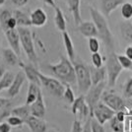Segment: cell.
I'll list each match as a JSON object with an SVG mask.
<instances>
[{"label":"cell","instance_id":"cell-11","mask_svg":"<svg viewBox=\"0 0 132 132\" xmlns=\"http://www.w3.org/2000/svg\"><path fill=\"white\" fill-rule=\"evenodd\" d=\"M26 75L24 71H20L19 73H17L15 79L12 83V85L9 87V89L7 90V97L8 98H15L18 94L20 93L21 89H22L24 83L26 81Z\"/></svg>","mask_w":132,"mask_h":132},{"label":"cell","instance_id":"cell-8","mask_svg":"<svg viewBox=\"0 0 132 132\" xmlns=\"http://www.w3.org/2000/svg\"><path fill=\"white\" fill-rule=\"evenodd\" d=\"M102 102H104L105 105H108L110 109L114 110V111H118V110H123L126 112L127 116H130V111L127 108L125 101L121 98L120 96L116 95V94L112 93V92H105L103 93L102 96Z\"/></svg>","mask_w":132,"mask_h":132},{"label":"cell","instance_id":"cell-12","mask_svg":"<svg viewBox=\"0 0 132 132\" xmlns=\"http://www.w3.org/2000/svg\"><path fill=\"white\" fill-rule=\"evenodd\" d=\"M124 2L125 0H100V10L104 16L109 18L110 14L116 11L118 7H120Z\"/></svg>","mask_w":132,"mask_h":132},{"label":"cell","instance_id":"cell-48","mask_svg":"<svg viewBox=\"0 0 132 132\" xmlns=\"http://www.w3.org/2000/svg\"><path fill=\"white\" fill-rule=\"evenodd\" d=\"M82 1H84L85 3H93V2H95L96 0H82Z\"/></svg>","mask_w":132,"mask_h":132},{"label":"cell","instance_id":"cell-21","mask_svg":"<svg viewBox=\"0 0 132 132\" xmlns=\"http://www.w3.org/2000/svg\"><path fill=\"white\" fill-rule=\"evenodd\" d=\"M14 102L11 98H2L0 97V122L7 119L8 116H11Z\"/></svg>","mask_w":132,"mask_h":132},{"label":"cell","instance_id":"cell-38","mask_svg":"<svg viewBox=\"0 0 132 132\" xmlns=\"http://www.w3.org/2000/svg\"><path fill=\"white\" fill-rule=\"evenodd\" d=\"M123 97L126 99H132V78H129L124 84Z\"/></svg>","mask_w":132,"mask_h":132},{"label":"cell","instance_id":"cell-29","mask_svg":"<svg viewBox=\"0 0 132 132\" xmlns=\"http://www.w3.org/2000/svg\"><path fill=\"white\" fill-rule=\"evenodd\" d=\"M15 74L11 71H6L3 77L0 80V93L4 90H8L9 87L12 85V83L15 79Z\"/></svg>","mask_w":132,"mask_h":132},{"label":"cell","instance_id":"cell-18","mask_svg":"<svg viewBox=\"0 0 132 132\" xmlns=\"http://www.w3.org/2000/svg\"><path fill=\"white\" fill-rule=\"evenodd\" d=\"M77 30L83 37L88 39L99 36L97 26L93 21H83L80 25L77 26Z\"/></svg>","mask_w":132,"mask_h":132},{"label":"cell","instance_id":"cell-6","mask_svg":"<svg viewBox=\"0 0 132 132\" xmlns=\"http://www.w3.org/2000/svg\"><path fill=\"white\" fill-rule=\"evenodd\" d=\"M39 77L40 80V85L44 87L48 93L57 99H60L63 96L65 85L59 81L57 78L50 77L43 74L40 71H39Z\"/></svg>","mask_w":132,"mask_h":132},{"label":"cell","instance_id":"cell-22","mask_svg":"<svg viewBox=\"0 0 132 132\" xmlns=\"http://www.w3.org/2000/svg\"><path fill=\"white\" fill-rule=\"evenodd\" d=\"M62 39H63V44L65 47V51L67 57L74 62L75 61V57H76V51H75V47H74V44L72 42V39L70 35L68 34L67 31L62 33Z\"/></svg>","mask_w":132,"mask_h":132},{"label":"cell","instance_id":"cell-51","mask_svg":"<svg viewBox=\"0 0 132 132\" xmlns=\"http://www.w3.org/2000/svg\"><path fill=\"white\" fill-rule=\"evenodd\" d=\"M0 52H1V37H0Z\"/></svg>","mask_w":132,"mask_h":132},{"label":"cell","instance_id":"cell-3","mask_svg":"<svg viewBox=\"0 0 132 132\" xmlns=\"http://www.w3.org/2000/svg\"><path fill=\"white\" fill-rule=\"evenodd\" d=\"M18 32L20 35V40H21V47L28 59L32 62V64L38 66L39 64V58L36 51L35 44H34V38L32 31L27 27H18Z\"/></svg>","mask_w":132,"mask_h":132},{"label":"cell","instance_id":"cell-23","mask_svg":"<svg viewBox=\"0 0 132 132\" xmlns=\"http://www.w3.org/2000/svg\"><path fill=\"white\" fill-rule=\"evenodd\" d=\"M90 70H91V77H92L93 85H97L99 83L105 81V79H108L106 68L105 66H102L99 68L95 66H90Z\"/></svg>","mask_w":132,"mask_h":132},{"label":"cell","instance_id":"cell-20","mask_svg":"<svg viewBox=\"0 0 132 132\" xmlns=\"http://www.w3.org/2000/svg\"><path fill=\"white\" fill-rule=\"evenodd\" d=\"M81 1L82 0H67V6L69 8V11L71 12L72 17L75 25L78 26L80 25L82 21V16H81Z\"/></svg>","mask_w":132,"mask_h":132},{"label":"cell","instance_id":"cell-52","mask_svg":"<svg viewBox=\"0 0 132 132\" xmlns=\"http://www.w3.org/2000/svg\"><path fill=\"white\" fill-rule=\"evenodd\" d=\"M126 132H132V131H131V130H130V131H126Z\"/></svg>","mask_w":132,"mask_h":132},{"label":"cell","instance_id":"cell-19","mask_svg":"<svg viewBox=\"0 0 132 132\" xmlns=\"http://www.w3.org/2000/svg\"><path fill=\"white\" fill-rule=\"evenodd\" d=\"M23 69V71L25 73L27 79L31 83H35V84H38L40 85V80L39 77V69L38 67L34 64H25L24 62L22 63V65L20 66Z\"/></svg>","mask_w":132,"mask_h":132},{"label":"cell","instance_id":"cell-50","mask_svg":"<svg viewBox=\"0 0 132 132\" xmlns=\"http://www.w3.org/2000/svg\"><path fill=\"white\" fill-rule=\"evenodd\" d=\"M46 132H58V131H56V130H54V129H50V130H47Z\"/></svg>","mask_w":132,"mask_h":132},{"label":"cell","instance_id":"cell-13","mask_svg":"<svg viewBox=\"0 0 132 132\" xmlns=\"http://www.w3.org/2000/svg\"><path fill=\"white\" fill-rule=\"evenodd\" d=\"M25 123L30 128L31 132H46L47 131V123L44 118L35 116H30L25 120Z\"/></svg>","mask_w":132,"mask_h":132},{"label":"cell","instance_id":"cell-2","mask_svg":"<svg viewBox=\"0 0 132 132\" xmlns=\"http://www.w3.org/2000/svg\"><path fill=\"white\" fill-rule=\"evenodd\" d=\"M90 16L98 29V38L104 43L106 50L109 51H113L114 50V38L110 29V26L106 21V17L103 15V13L97 10L94 7H90Z\"/></svg>","mask_w":132,"mask_h":132},{"label":"cell","instance_id":"cell-36","mask_svg":"<svg viewBox=\"0 0 132 132\" xmlns=\"http://www.w3.org/2000/svg\"><path fill=\"white\" fill-rule=\"evenodd\" d=\"M117 59H118V62L120 63V65L122 66L123 69H129V70L131 69L132 60L130 58H128L125 54H118L117 55Z\"/></svg>","mask_w":132,"mask_h":132},{"label":"cell","instance_id":"cell-26","mask_svg":"<svg viewBox=\"0 0 132 132\" xmlns=\"http://www.w3.org/2000/svg\"><path fill=\"white\" fill-rule=\"evenodd\" d=\"M122 39L129 44H132V24L128 21L122 22L119 26Z\"/></svg>","mask_w":132,"mask_h":132},{"label":"cell","instance_id":"cell-27","mask_svg":"<svg viewBox=\"0 0 132 132\" xmlns=\"http://www.w3.org/2000/svg\"><path fill=\"white\" fill-rule=\"evenodd\" d=\"M39 86L38 84L35 83H29V87H28V93L27 98H26V104L27 105H32L34 102L37 100L39 93Z\"/></svg>","mask_w":132,"mask_h":132},{"label":"cell","instance_id":"cell-34","mask_svg":"<svg viewBox=\"0 0 132 132\" xmlns=\"http://www.w3.org/2000/svg\"><path fill=\"white\" fill-rule=\"evenodd\" d=\"M88 47L89 50L91 51V53H95V52H99L100 47H101V44L98 39V37H93V38H89L88 39Z\"/></svg>","mask_w":132,"mask_h":132},{"label":"cell","instance_id":"cell-14","mask_svg":"<svg viewBox=\"0 0 132 132\" xmlns=\"http://www.w3.org/2000/svg\"><path fill=\"white\" fill-rule=\"evenodd\" d=\"M30 106H31L32 116L44 118L45 113H46V105H45V102H44L42 91H39L37 100L34 102L32 105H30Z\"/></svg>","mask_w":132,"mask_h":132},{"label":"cell","instance_id":"cell-1","mask_svg":"<svg viewBox=\"0 0 132 132\" xmlns=\"http://www.w3.org/2000/svg\"><path fill=\"white\" fill-rule=\"evenodd\" d=\"M47 69L53 74L55 78H57L64 85L76 84L75 67H74L73 62L68 57L61 55L59 61L54 64H48Z\"/></svg>","mask_w":132,"mask_h":132},{"label":"cell","instance_id":"cell-9","mask_svg":"<svg viewBox=\"0 0 132 132\" xmlns=\"http://www.w3.org/2000/svg\"><path fill=\"white\" fill-rule=\"evenodd\" d=\"M114 116H116V111L102 101H100L97 104L93 111V117L103 125L106 121H110Z\"/></svg>","mask_w":132,"mask_h":132},{"label":"cell","instance_id":"cell-17","mask_svg":"<svg viewBox=\"0 0 132 132\" xmlns=\"http://www.w3.org/2000/svg\"><path fill=\"white\" fill-rule=\"evenodd\" d=\"M32 26L36 28H42L47 23V14L43 8H36L30 14Z\"/></svg>","mask_w":132,"mask_h":132},{"label":"cell","instance_id":"cell-37","mask_svg":"<svg viewBox=\"0 0 132 132\" xmlns=\"http://www.w3.org/2000/svg\"><path fill=\"white\" fill-rule=\"evenodd\" d=\"M91 61H92V64L95 67H102L103 64H104V58L102 54L100 52H95V53H92L91 55Z\"/></svg>","mask_w":132,"mask_h":132},{"label":"cell","instance_id":"cell-42","mask_svg":"<svg viewBox=\"0 0 132 132\" xmlns=\"http://www.w3.org/2000/svg\"><path fill=\"white\" fill-rule=\"evenodd\" d=\"M12 4L14 6H16L18 8H21L26 6L29 3V0H11Z\"/></svg>","mask_w":132,"mask_h":132},{"label":"cell","instance_id":"cell-49","mask_svg":"<svg viewBox=\"0 0 132 132\" xmlns=\"http://www.w3.org/2000/svg\"><path fill=\"white\" fill-rule=\"evenodd\" d=\"M5 1H6V0H0V7H1V6H3V5H4V3H5Z\"/></svg>","mask_w":132,"mask_h":132},{"label":"cell","instance_id":"cell-28","mask_svg":"<svg viewBox=\"0 0 132 132\" xmlns=\"http://www.w3.org/2000/svg\"><path fill=\"white\" fill-rule=\"evenodd\" d=\"M11 114L13 116H17L19 117H21L23 120L25 121L30 116H32V112H31V106L30 105H19L16 108H13V110L11 111Z\"/></svg>","mask_w":132,"mask_h":132},{"label":"cell","instance_id":"cell-44","mask_svg":"<svg viewBox=\"0 0 132 132\" xmlns=\"http://www.w3.org/2000/svg\"><path fill=\"white\" fill-rule=\"evenodd\" d=\"M91 119H92V117H90L88 118L86 122H85V124H84V130L83 132H92V127H91Z\"/></svg>","mask_w":132,"mask_h":132},{"label":"cell","instance_id":"cell-31","mask_svg":"<svg viewBox=\"0 0 132 132\" xmlns=\"http://www.w3.org/2000/svg\"><path fill=\"white\" fill-rule=\"evenodd\" d=\"M120 13L121 17L125 20V21H129L132 19V3L125 1L122 5L120 6Z\"/></svg>","mask_w":132,"mask_h":132},{"label":"cell","instance_id":"cell-16","mask_svg":"<svg viewBox=\"0 0 132 132\" xmlns=\"http://www.w3.org/2000/svg\"><path fill=\"white\" fill-rule=\"evenodd\" d=\"M6 39L13 50H15L18 54H21V40H20V35L18 32V29L14 30H8L4 32Z\"/></svg>","mask_w":132,"mask_h":132},{"label":"cell","instance_id":"cell-41","mask_svg":"<svg viewBox=\"0 0 132 132\" xmlns=\"http://www.w3.org/2000/svg\"><path fill=\"white\" fill-rule=\"evenodd\" d=\"M12 126L7 121H1L0 122V132H11Z\"/></svg>","mask_w":132,"mask_h":132},{"label":"cell","instance_id":"cell-35","mask_svg":"<svg viewBox=\"0 0 132 132\" xmlns=\"http://www.w3.org/2000/svg\"><path fill=\"white\" fill-rule=\"evenodd\" d=\"M6 121L11 125L12 127H22L25 124V121L23 120L21 117L17 116H13L11 114L10 116L7 117Z\"/></svg>","mask_w":132,"mask_h":132},{"label":"cell","instance_id":"cell-5","mask_svg":"<svg viewBox=\"0 0 132 132\" xmlns=\"http://www.w3.org/2000/svg\"><path fill=\"white\" fill-rule=\"evenodd\" d=\"M105 68H106V74H108V86L113 87L116 86V81L119 77L121 71L123 70L122 66L118 62L117 54L114 53V51L109 52Z\"/></svg>","mask_w":132,"mask_h":132},{"label":"cell","instance_id":"cell-46","mask_svg":"<svg viewBox=\"0 0 132 132\" xmlns=\"http://www.w3.org/2000/svg\"><path fill=\"white\" fill-rule=\"evenodd\" d=\"M42 2H44V4H46V5H48L50 6V7H53L54 8L55 6V2H54V0H40Z\"/></svg>","mask_w":132,"mask_h":132},{"label":"cell","instance_id":"cell-47","mask_svg":"<svg viewBox=\"0 0 132 132\" xmlns=\"http://www.w3.org/2000/svg\"><path fill=\"white\" fill-rule=\"evenodd\" d=\"M7 71L5 68V66L2 65V64H0V80H1V78L3 77V75L5 74V72Z\"/></svg>","mask_w":132,"mask_h":132},{"label":"cell","instance_id":"cell-24","mask_svg":"<svg viewBox=\"0 0 132 132\" xmlns=\"http://www.w3.org/2000/svg\"><path fill=\"white\" fill-rule=\"evenodd\" d=\"M54 24L55 27L61 33L65 32L67 30V22H66L65 16L63 14V11L60 9V7L55 6L54 7Z\"/></svg>","mask_w":132,"mask_h":132},{"label":"cell","instance_id":"cell-30","mask_svg":"<svg viewBox=\"0 0 132 132\" xmlns=\"http://www.w3.org/2000/svg\"><path fill=\"white\" fill-rule=\"evenodd\" d=\"M13 17V12L8 9H4L3 11L0 12V27L3 32H5L7 29V24L9 20Z\"/></svg>","mask_w":132,"mask_h":132},{"label":"cell","instance_id":"cell-4","mask_svg":"<svg viewBox=\"0 0 132 132\" xmlns=\"http://www.w3.org/2000/svg\"><path fill=\"white\" fill-rule=\"evenodd\" d=\"M73 64L76 72V84L78 91L80 94H86L93 85L90 66L80 61H74Z\"/></svg>","mask_w":132,"mask_h":132},{"label":"cell","instance_id":"cell-7","mask_svg":"<svg viewBox=\"0 0 132 132\" xmlns=\"http://www.w3.org/2000/svg\"><path fill=\"white\" fill-rule=\"evenodd\" d=\"M106 85H108V83L105 82V81L99 83L97 85H92V87L90 88V90L85 95L86 102H87L89 108H90V110H91L90 117H93L94 109L97 105V104L100 102V99H102L104 90H105Z\"/></svg>","mask_w":132,"mask_h":132},{"label":"cell","instance_id":"cell-33","mask_svg":"<svg viewBox=\"0 0 132 132\" xmlns=\"http://www.w3.org/2000/svg\"><path fill=\"white\" fill-rule=\"evenodd\" d=\"M62 98L67 104H69V105L73 104V102L75 101L76 98H75V94H74V92H73V90L71 88V85H68V84L65 85V90H64Z\"/></svg>","mask_w":132,"mask_h":132},{"label":"cell","instance_id":"cell-32","mask_svg":"<svg viewBox=\"0 0 132 132\" xmlns=\"http://www.w3.org/2000/svg\"><path fill=\"white\" fill-rule=\"evenodd\" d=\"M110 126L112 132H125L124 122L118 120L116 117V116L110 120Z\"/></svg>","mask_w":132,"mask_h":132},{"label":"cell","instance_id":"cell-10","mask_svg":"<svg viewBox=\"0 0 132 132\" xmlns=\"http://www.w3.org/2000/svg\"><path fill=\"white\" fill-rule=\"evenodd\" d=\"M71 112L74 116L79 114L80 118H82V119L83 118L86 119L87 116L91 114V110H90V108L86 102L84 94H81L73 102V104L71 105Z\"/></svg>","mask_w":132,"mask_h":132},{"label":"cell","instance_id":"cell-43","mask_svg":"<svg viewBox=\"0 0 132 132\" xmlns=\"http://www.w3.org/2000/svg\"><path fill=\"white\" fill-rule=\"evenodd\" d=\"M126 112L125 111H123V110H118V111H116V117L118 119V120L122 121V122H124L125 121V118H126Z\"/></svg>","mask_w":132,"mask_h":132},{"label":"cell","instance_id":"cell-25","mask_svg":"<svg viewBox=\"0 0 132 132\" xmlns=\"http://www.w3.org/2000/svg\"><path fill=\"white\" fill-rule=\"evenodd\" d=\"M13 16L15 17V19H16L18 27L29 28L30 26H32L30 15H28L26 12L21 10V9H16V10H14V11H13Z\"/></svg>","mask_w":132,"mask_h":132},{"label":"cell","instance_id":"cell-39","mask_svg":"<svg viewBox=\"0 0 132 132\" xmlns=\"http://www.w3.org/2000/svg\"><path fill=\"white\" fill-rule=\"evenodd\" d=\"M91 127H92V132H105L104 125L101 124L96 118L92 117L91 119Z\"/></svg>","mask_w":132,"mask_h":132},{"label":"cell","instance_id":"cell-40","mask_svg":"<svg viewBox=\"0 0 132 132\" xmlns=\"http://www.w3.org/2000/svg\"><path fill=\"white\" fill-rule=\"evenodd\" d=\"M83 130H84V125L82 124L81 120L75 118L72 123L71 132H83Z\"/></svg>","mask_w":132,"mask_h":132},{"label":"cell","instance_id":"cell-45","mask_svg":"<svg viewBox=\"0 0 132 132\" xmlns=\"http://www.w3.org/2000/svg\"><path fill=\"white\" fill-rule=\"evenodd\" d=\"M125 55L132 60V44H129L125 48Z\"/></svg>","mask_w":132,"mask_h":132},{"label":"cell","instance_id":"cell-53","mask_svg":"<svg viewBox=\"0 0 132 132\" xmlns=\"http://www.w3.org/2000/svg\"><path fill=\"white\" fill-rule=\"evenodd\" d=\"M130 70H132V67H131V69H130Z\"/></svg>","mask_w":132,"mask_h":132},{"label":"cell","instance_id":"cell-15","mask_svg":"<svg viewBox=\"0 0 132 132\" xmlns=\"http://www.w3.org/2000/svg\"><path fill=\"white\" fill-rule=\"evenodd\" d=\"M2 58L7 65L16 67V66H21L23 61L20 59V55L17 53L15 50H13L11 47L9 48H4L1 50Z\"/></svg>","mask_w":132,"mask_h":132}]
</instances>
